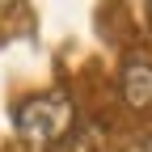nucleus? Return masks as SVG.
Returning a JSON list of instances; mask_svg holds the SVG:
<instances>
[{
  "label": "nucleus",
  "mask_w": 152,
  "mask_h": 152,
  "mask_svg": "<svg viewBox=\"0 0 152 152\" xmlns=\"http://www.w3.org/2000/svg\"><path fill=\"white\" fill-rule=\"evenodd\" d=\"M68 127H72V102L64 93H55V89L51 93H34V97H26L13 110V131H17V140L30 144V148L55 144Z\"/></svg>",
  "instance_id": "f257e3e1"
},
{
  "label": "nucleus",
  "mask_w": 152,
  "mask_h": 152,
  "mask_svg": "<svg viewBox=\"0 0 152 152\" xmlns=\"http://www.w3.org/2000/svg\"><path fill=\"white\" fill-rule=\"evenodd\" d=\"M118 85H123V97L131 110H148L152 106V64L148 59H131L123 64V76H118Z\"/></svg>",
  "instance_id": "f03ea898"
},
{
  "label": "nucleus",
  "mask_w": 152,
  "mask_h": 152,
  "mask_svg": "<svg viewBox=\"0 0 152 152\" xmlns=\"http://www.w3.org/2000/svg\"><path fill=\"white\" fill-rule=\"evenodd\" d=\"M144 9H148V26H152V0H148V4H144Z\"/></svg>",
  "instance_id": "7ed1b4c3"
}]
</instances>
